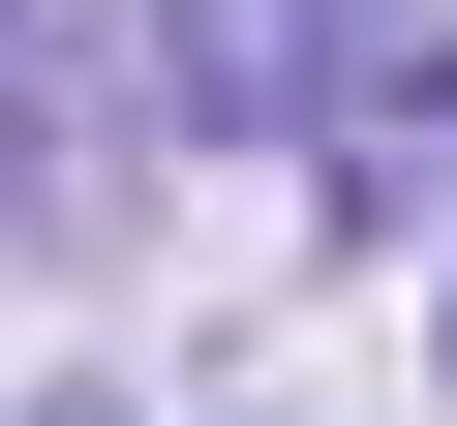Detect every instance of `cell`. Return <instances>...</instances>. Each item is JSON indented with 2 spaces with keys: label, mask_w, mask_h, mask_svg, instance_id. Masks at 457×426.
I'll use <instances>...</instances> for the list:
<instances>
[{
  "label": "cell",
  "mask_w": 457,
  "mask_h": 426,
  "mask_svg": "<svg viewBox=\"0 0 457 426\" xmlns=\"http://www.w3.org/2000/svg\"><path fill=\"white\" fill-rule=\"evenodd\" d=\"M275 152H305V213H427L457 183V0H275Z\"/></svg>",
  "instance_id": "cell-1"
},
{
  "label": "cell",
  "mask_w": 457,
  "mask_h": 426,
  "mask_svg": "<svg viewBox=\"0 0 457 426\" xmlns=\"http://www.w3.org/2000/svg\"><path fill=\"white\" fill-rule=\"evenodd\" d=\"M0 244H62V31L0 0Z\"/></svg>",
  "instance_id": "cell-2"
},
{
  "label": "cell",
  "mask_w": 457,
  "mask_h": 426,
  "mask_svg": "<svg viewBox=\"0 0 457 426\" xmlns=\"http://www.w3.org/2000/svg\"><path fill=\"white\" fill-rule=\"evenodd\" d=\"M427 396H457V183H427Z\"/></svg>",
  "instance_id": "cell-3"
},
{
  "label": "cell",
  "mask_w": 457,
  "mask_h": 426,
  "mask_svg": "<svg viewBox=\"0 0 457 426\" xmlns=\"http://www.w3.org/2000/svg\"><path fill=\"white\" fill-rule=\"evenodd\" d=\"M31 426H122V396H31Z\"/></svg>",
  "instance_id": "cell-4"
}]
</instances>
